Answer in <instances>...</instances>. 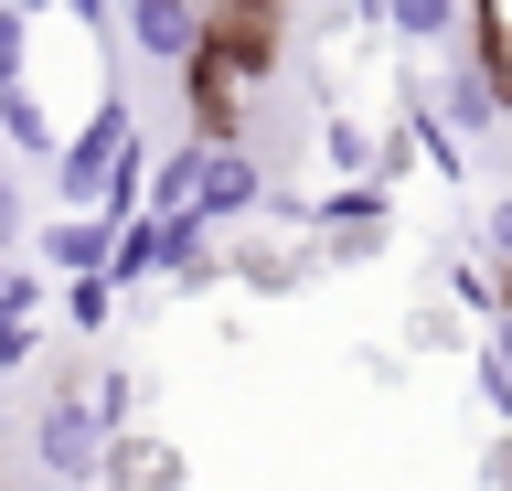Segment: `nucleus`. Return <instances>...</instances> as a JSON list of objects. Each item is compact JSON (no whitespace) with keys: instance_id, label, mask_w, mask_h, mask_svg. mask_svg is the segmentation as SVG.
Instances as JSON below:
<instances>
[{"instance_id":"nucleus-1","label":"nucleus","mask_w":512,"mask_h":491,"mask_svg":"<svg viewBox=\"0 0 512 491\" xmlns=\"http://www.w3.org/2000/svg\"><path fill=\"white\" fill-rule=\"evenodd\" d=\"M22 449H32V470L54 491H96L107 481V417H96V374L86 363H43V406H32V427H22Z\"/></svg>"},{"instance_id":"nucleus-2","label":"nucleus","mask_w":512,"mask_h":491,"mask_svg":"<svg viewBox=\"0 0 512 491\" xmlns=\"http://www.w3.org/2000/svg\"><path fill=\"white\" fill-rule=\"evenodd\" d=\"M128 139H139L128 97H96L86 129H64V150H54V203L64 214H96V203H107V171L128 161Z\"/></svg>"},{"instance_id":"nucleus-3","label":"nucleus","mask_w":512,"mask_h":491,"mask_svg":"<svg viewBox=\"0 0 512 491\" xmlns=\"http://www.w3.org/2000/svg\"><path fill=\"white\" fill-rule=\"evenodd\" d=\"M118 43L139 65H160V75H192L203 43H214V22H203L192 0H118Z\"/></svg>"},{"instance_id":"nucleus-4","label":"nucleus","mask_w":512,"mask_h":491,"mask_svg":"<svg viewBox=\"0 0 512 491\" xmlns=\"http://www.w3.org/2000/svg\"><path fill=\"white\" fill-rule=\"evenodd\" d=\"M32 267L43 278H107L118 267V214H64L54 203V225H32Z\"/></svg>"},{"instance_id":"nucleus-5","label":"nucleus","mask_w":512,"mask_h":491,"mask_svg":"<svg viewBox=\"0 0 512 491\" xmlns=\"http://www.w3.org/2000/svg\"><path fill=\"white\" fill-rule=\"evenodd\" d=\"M256 203H267V161H256L246 139H214V150H203V193H192V214H203V225H246Z\"/></svg>"},{"instance_id":"nucleus-6","label":"nucleus","mask_w":512,"mask_h":491,"mask_svg":"<svg viewBox=\"0 0 512 491\" xmlns=\"http://www.w3.org/2000/svg\"><path fill=\"white\" fill-rule=\"evenodd\" d=\"M374 22L395 43H406V54H470V22H480V0H374Z\"/></svg>"},{"instance_id":"nucleus-7","label":"nucleus","mask_w":512,"mask_h":491,"mask_svg":"<svg viewBox=\"0 0 512 491\" xmlns=\"http://www.w3.org/2000/svg\"><path fill=\"white\" fill-rule=\"evenodd\" d=\"M427 97H438V118H448L459 139H502V118H512V107H502V86L480 75V54H448V65L427 75Z\"/></svg>"},{"instance_id":"nucleus-8","label":"nucleus","mask_w":512,"mask_h":491,"mask_svg":"<svg viewBox=\"0 0 512 491\" xmlns=\"http://www.w3.org/2000/svg\"><path fill=\"white\" fill-rule=\"evenodd\" d=\"M182 481H192V459L171 438H150V427H128L118 449H107V481L96 491H182Z\"/></svg>"},{"instance_id":"nucleus-9","label":"nucleus","mask_w":512,"mask_h":491,"mask_svg":"<svg viewBox=\"0 0 512 491\" xmlns=\"http://www.w3.org/2000/svg\"><path fill=\"white\" fill-rule=\"evenodd\" d=\"M54 321L75 342H96V331L118 321V278H54Z\"/></svg>"},{"instance_id":"nucleus-10","label":"nucleus","mask_w":512,"mask_h":491,"mask_svg":"<svg viewBox=\"0 0 512 491\" xmlns=\"http://www.w3.org/2000/svg\"><path fill=\"white\" fill-rule=\"evenodd\" d=\"M384 150H374V129H363V118H342V107H331V118H320V171H331V182H363V171H374Z\"/></svg>"},{"instance_id":"nucleus-11","label":"nucleus","mask_w":512,"mask_h":491,"mask_svg":"<svg viewBox=\"0 0 512 491\" xmlns=\"http://www.w3.org/2000/svg\"><path fill=\"white\" fill-rule=\"evenodd\" d=\"M0 257H32V193H22V161H0Z\"/></svg>"},{"instance_id":"nucleus-12","label":"nucleus","mask_w":512,"mask_h":491,"mask_svg":"<svg viewBox=\"0 0 512 491\" xmlns=\"http://www.w3.org/2000/svg\"><path fill=\"white\" fill-rule=\"evenodd\" d=\"M0 321H43V267L32 257H0Z\"/></svg>"},{"instance_id":"nucleus-13","label":"nucleus","mask_w":512,"mask_h":491,"mask_svg":"<svg viewBox=\"0 0 512 491\" xmlns=\"http://www.w3.org/2000/svg\"><path fill=\"white\" fill-rule=\"evenodd\" d=\"M96 417H107V438H128V427H139V374H128V363H107V374H96Z\"/></svg>"},{"instance_id":"nucleus-14","label":"nucleus","mask_w":512,"mask_h":491,"mask_svg":"<svg viewBox=\"0 0 512 491\" xmlns=\"http://www.w3.org/2000/svg\"><path fill=\"white\" fill-rule=\"evenodd\" d=\"M320 257H331V267H363V257H384V225H331V235H320Z\"/></svg>"},{"instance_id":"nucleus-15","label":"nucleus","mask_w":512,"mask_h":491,"mask_svg":"<svg viewBox=\"0 0 512 491\" xmlns=\"http://www.w3.org/2000/svg\"><path fill=\"white\" fill-rule=\"evenodd\" d=\"M480 257H491V278H512V193H491V214H480Z\"/></svg>"},{"instance_id":"nucleus-16","label":"nucleus","mask_w":512,"mask_h":491,"mask_svg":"<svg viewBox=\"0 0 512 491\" xmlns=\"http://www.w3.org/2000/svg\"><path fill=\"white\" fill-rule=\"evenodd\" d=\"M480 353H491V363L512 374V289H502V310H491V331H480Z\"/></svg>"},{"instance_id":"nucleus-17","label":"nucleus","mask_w":512,"mask_h":491,"mask_svg":"<svg viewBox=\"0 0 512 491\" xmlns=\"http://www.w3.org/2000/svg\"><path fill=\"white\" fill-rule=\"evenodd\" d=\"M22 11H32V22H43V11H86V0H22Z\"/></svg>"}]
</instances>
